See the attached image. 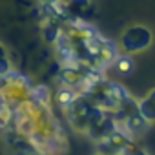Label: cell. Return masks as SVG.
I'll return each mask as SVG.
<instances>
[{
  "instance_id": "1",
  "label": "cell",
  "mask_w": 155,
  "mask_h": 155,
  "mask_svg": "<svg viewBox=\"0 0 155 155\" xmlns=\"http://www.w3.org/2000/svg\"><path fill=\"white\" fill-rule=\"evenodd\" d=\"M151 31L144 26H131L128 28L124 33H122V38H120V48L126 51V53H137V51H142L146 49L150 44H151Z\"/></svg>"
},
{
  "instance_id": "2",
  "label": "cell",
  "mask_w": 155,
  "mask_h": 155,
  "mask_svg": "<svg viewBox=\"0 0 155 155\" xmlns=\"http://www.w3.org/2000/svg\"><path fill=\"white\" fill-rule=\"evenodd\" d=\"M106 91H108L113 99H117L119 104H124V102H128V101L131 99L130 93H128V90H126L122 84H119V82H110V84L106 86Z\"/></svg>"
},
{
  "instance_id": "3",
  "label": "cell",
  "mask_w": 155,
  "mask_h": 155,
  "mask_svg": "<svg viewBox=\"0 0 155 155\" xmlns=\"http://www.w3.org/2000/svg\"><path fill=\"white\" fill-rule=\"evenodd\" d=\"M137 111H139L148 122H153V120H155V104H153L148 97L137 101Z\"/></svg>"
},
{
  "instance_id": "4",
  "label": "cell",
  "mask_w": 155,
  "mask_h": 155,
  "mask_svg": "<svg viewBox=\"0 0 155 155\" xmlns=\"http://www.w3.org/2000/svg\"><path fill=\"white\" fill-rule=\"evenodd\" d=\"M113 62H115L117 69H119V71H122V73H130V71L135 68V62H133V58H131V55H130V53H126V55H119Z\"/></svg>"
},
{
  "instance_id": "5",
  "label": "cell",
  "mask_w": 155,
  "mask_h": 155,
  "mask_svg": "<svg viewBox=\"0 0 155 155\" xmlns=\"http://www.w3.org/2000/svg\"><path fill=\"white\" fill-rule=\"evenodd\" d=\"M148 99H150V101H151V102L155 104V88H153V90H151V91L148 93Z\"/></svg>"
},
{
  "instance_id": "6",
  "label": "cell",
  "mask_w": 155,
  "mask_h": 155,
  "mask_svg": "<svg viewBox=\"0 0 155 155\" xmlns=\"http://www.w3.org/2000/svg\"><path fill=\"white\" fill-rule=\"evenodd\" d=\"M57 2H60V0H44V4H57Z\"/></svg>"
}]
</instances>
